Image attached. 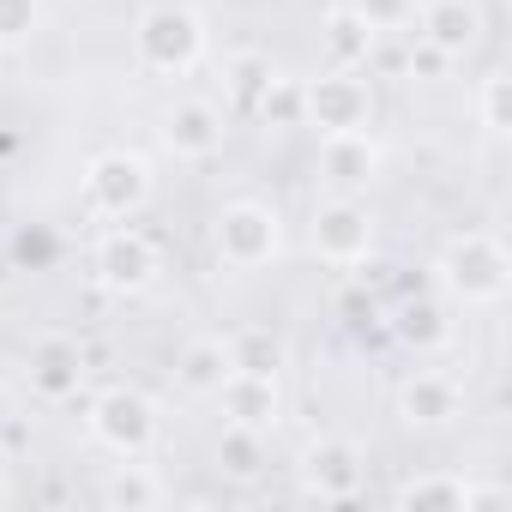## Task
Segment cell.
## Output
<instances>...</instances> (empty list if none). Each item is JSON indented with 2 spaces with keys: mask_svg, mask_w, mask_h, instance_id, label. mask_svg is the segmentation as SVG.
<instances>
[{
  "mask_svg": "<svg viewBox=\"0 0 512 512\" xmlns=\"http://www.w3.org/2000/svg\"><path fill=\"white\" fill-rule=\"evenodd\" d=\"M133 43H139V61H145V67H157V73H181V67L199 61V43H205V37H199V19H193V13L151 7V13L139 19Z\"/></svg>",
  "mask_w": 512,
  "mask_h": 512,
  "instance_id": "obj_1",
  "label": "cell"
},
{
  "mask_svg": "<svg viewBox=\"0 0 512 512\" xmlns=\"http://www.w3.org/2000/svg\"><path fill=\"white\" fill-rule=\"evenodd\" d=\"M217 253L229 266H260L278 253V217L266 205H229L217 217Z\"/></svg>",
  "mask_w": 512,
  "mask_h": 512,
  "instance_id": "obj_2",
  "label": "cell"
},
{
  "mask_svg": "<svg viewBox=\"0 0 512 512\" xmlns=\"http://www.w3.org/2000/svg\"><path fill=\"white\" fill-rule=\"evenodd\" d=\"M91 428H97V440L103 446H115V452H145L151 446V434H157V416H151V404L139 398V392H109V398H97V416H91Z\"/></svg>",
  "mask_w": 512,
  "mask_h": 512,
  "instance_id": "obj_3",
  "label": "cell"
},
{
  "mask_svg": "<svg viewBox=\"0 0 512 512\" xmlns=\"http://www.w3.org/2000/svg\"><path fill=\"white\" fill-rule=\"evenodd\" d=\"M302 103H308V115H314L326 133H356V127L368 121V91H362L356 79H338V73L320 79Z\"/></svg>",
  "mask_w": 512,
  "mask_h": 512,
  "instance_id": "obj_4",
  "label": "cell"
},
{
  "mask_svg": "<svg viewBox=\"0 0 512 512\" xmlns=\"http://www.w3.org/2000/svg\"><path fill=\"white\" fill-rule=\"evenodd\" d=\"M145 187H151V181H145V163H139V157H97V163H91V193H97V205L115 211V217L133 211V205L145 199Z\"/></svg>",
  "mask_w": 512,
  "mask_h": 512,
  "instance_id": "obj_5",
  "label": "cell"
},
{
  "mask_svg": "<svg viewBox=\"0 0 512 512\" xmlns=\"http://www.w3.org/2000/svg\"><path fill=\"white\" fill-rule=\"evenodd\" d=\"M97 266H103V278L115 284V290H145L151 284V272H157V253L139 241V235H109L103 247H97Z\"/></svg>",
  "mask_w": 512,
  "mask_h": 512,
  "instance_id": "obj_6",
  "label": "cell"
},
{
  "mask_svg": "<svg viewBox=\"0 0 512 512\" xmlns=\"http://www.w3.org/2000/svg\"><path fill=\"white\" fill-rule=\"evenodd\" d=\"M314 247L326 253V260H356V253L368 247V211H356V205H326L320 217H314Z\"/></svg>",
  "mask_w": 512,
  "mask_h": 512,
  "instance_id": "obj_7",
  "label": "cell"
},
{
  "mask_svg": "<svg viewBox=\"0 0 512 512\" xmlns=\"http://www.w3.org/2000/svg\"><path fill=\"white\" fill-rule=\"evenodd\" d=\"M169 145L181 151V157H211L217 145H223V121H217V109L211 103H181V109H169Z\"/></svg>",
  "mask_w": 512,
  "mask_h": 512,
  "instance_id": "obj_8",
  "label": "cell"
},
{
  "mask_svg": "<svg viewBox=\"0 0 512 512\" xmlns=\"http://www.w3.org/2000/svg\"><path fill=\"white\" fill-rule=\"evenodd\" d=\"M217 392L229 398L235 422H247V428H260V422H272V416H278V392H272V380H266V374H229Z\"/></svg>",
  "mask_w": 512,
  "mask_h": 512,
  "instance_id": "obj_9",
  "label": "cell"
},
{
  "mask_svg": "<svg viewBox=\"0 0 512 512\" xmlns=\"http://www.w3.org/2000/svg\"><path fill=\"white\" fill-rule=\"evenodd\" d=\"M31 380H37V392L67 398V392L79 386V350H73L67 338H49V344L31 356Z\"/></svg>",
  "mask_w": 512,
  "mask_h": 512,
  "instance_id": "obj_10",
  "label": "cell"
},
{
  "mask_svg": "<svg viewBox=\"0 0 512 512\" xmlns=\"http://www.w3.org/2000/svg\"><path fill=\"white\" fill-rule=\"evenodd\" d=\"M326 175H332L338 187L368 181V175H374V145H368L362 133H332V139H326Z\"/></svg>",
  "mask_w": 512,
  "mask_h": 512,
  "instance_id": "obj_11",
  "label": "cell"
},
{
  "mask_svg": "<svg viewBox=\"0 0 512 512\" xmlns=\"http://www.w3.org/2000/svg\"><path fill=\"white\" fill-rule=\"evenodd\" d=\"M229 374H235V362H229V344H217V338H205V344H193V350L181 356V380H187L193 392H217Z\"/></svg>",
  "mask_w": 512,
  "mask_h": 512,
  "instance_id": "obj_12",
  "label": "cell"
},
{
  "mask_svg": "<svg viewBox=\"0 0 512 512\" xmlns=\"http://www.w3.org/2000/svg\"><path fill=\"white\" fill-rule=\"evenodd\" d=\"M308 476H314V488L320 494H350L356 488V452L350 446H314L308 452Z\"/></svg>",
  "mask_w": 512,
  "mask_h": 512,
  "instance_id": "obj_13",
  "label": "cell"
},
{
  "mask_svg": "<svg viewBox=\"0 0 512 512\" xmlns=\"http://www.w3.org/2000/svg\"><path fill=\"white\" fill-rule=\"evenodd\" d=\"M217 464H223L229 476H260V428L235 422V428L223 434V446H217Z\"/></svg>",
  "mask_w": 512,
  "mask_h": 512,
  "instance_id": "obj_14",
  "label": "cell"
},
{
  "mask_svg": "<svg viewBox=\"0 0 512 512\" xmlns=\"http://www.w3.org/2000/svg\"><path fill=\"white\" fill-rule=\"evenodd\" d=\"M229 362H235V374H278V362H284V350H278V338H266V332H247L241 344H229Z\"/></svg>",
  "mask_w": 512,
  "mask_h": 512,
  "instance_id": "obj_15",
  "label": "cell"
},
{
  "mask_svg": "<svg viewBox=\"0 0 512 512\" xmlns=\"http://www.w3.org/2000/svg\"><path fill=\"white\" fill-rule=\"evenodd\" d=\"M428 37H434L440 49H464V43L476 37V13H470V7H458V0H446V7H434V13H428Z\"/></svg>",
  "mask_w": 512,
  "mask_h": 512,
  "instance_id": "obj_16",
  "label": "cell"
},
{
  "mask_svg": "<svg viewBox=\"0 0 512 512\" xmlns=\"http://www.w3.org/2000/svg\"><path fill=\"white\" fill-rule=\"evenodd\" d=\"M37 31V0H0V43H25Z\"/></svg>",
  "mask_w": 512,
  "mask_h": 512,
  "instance_id": "obj_17",
  "label": "cell"
},
{
  "mask_svg": "<svg viewBox=\"0 0 512 512\" xmlns=\"http://www.w3.org/2000/svg\"><path fill=\"white\" fill-rule=\"evenodd\" d=\"M332 49H338V61L362 55V49H368V19H356V13H338V19H332Z\"/></svg>",
  "mask_w": 512,
  "mask_h": 512,
  "instance_id": "obj_18",
  "label": "cell"
},
{
  "mask_svg": "<svg viewBox=\"0 0 512 512\" xmlns=\"http://www.w3.org/2000/svg\"><path fill=\"white\" fill-rule=\"evenodd\" d=\"M404 410H410V422H434V416L446 410V392H440L434 380H422V386L404 392Z\"/></svg>",
  "mask_w": 512,
  "mask_h": 512,
  "instance_id": "obj_19",
  "label": "cell"
},
{
  "mask_svg": "<svg viewBox=\"0 0 512 512\" xmlns=\"http://www.w3.org/2000/svg\"><path fill=\"white\" fill-rule=\"evenodd\" d=\"M109 500H115V506H121V500H127V506H145V500H157V482H151V476H115V482H109Z\"/></svg>",
  "mask_w": 512,
  "mask_h": 512,
  "instance_id": "obj_20",
  "label": "cell"
},
{
  "mask_svg": "<svg viewBox=\"0 0 512 512\" xmlns=\"http://www.w3.org/2000/svg\"><path fill=\"white\" fill-rule=\"evenodd\" d=\"M0 500H7V482H0Z\"/></svg>",
  "mask_w": 512,
  "mask_h": 512,
  "instance_id": "obj_21",
  "label": "cell"
},
{
  "mask_svg": "<svg viewBox=\"0 0 512 512\" xmlns=\"http://www.w3.org/2000/svg\"><path fill=\"white\" fill-rule=\"evenodd\" d=\"M0 278H7V272H0Z\"/></svg>",
  "mask_w": 512,
  "mask_h": 512,
  "instance_id": "obj_22",
  "label": "cell"
}]
</instances>
